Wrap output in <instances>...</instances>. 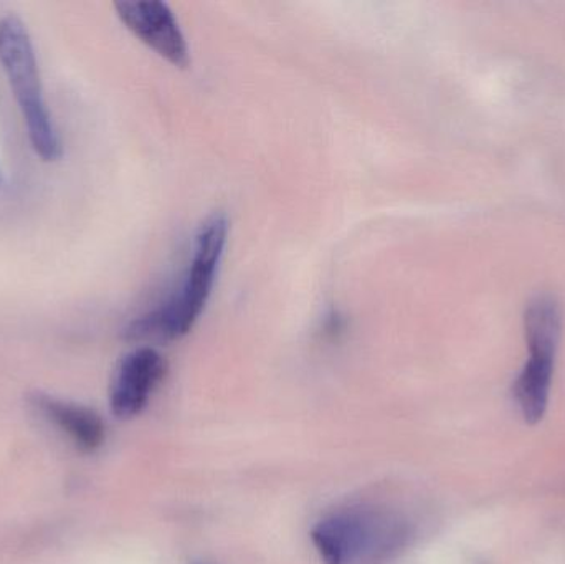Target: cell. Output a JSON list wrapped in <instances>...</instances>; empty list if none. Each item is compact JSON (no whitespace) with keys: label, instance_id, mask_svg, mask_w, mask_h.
<instances>
[{"label":"cell","instance_id":"obj_6","mask_svg":"<svg viewBox=\"0 0 565 564\" xmlns=\"http://www.w3.org/2000/svg\"><path fill=\"white\" fill-rule=\"evenodd\" d=\"M372 530L361 515H338L312 530V542L324 564H348L372 543Z\"/></svg>","mask_w":565,"mask_h":564},{"label":"cell","instance_id":"obj_2","mask_svg":"<svg viewBox=\"0 0 565 564\" xmlns=\"http://www.w3.org/2000/svg\"><path fill=\"white\" fill-rule=\"evenodd\" d=\"M0 63L22 113L33 151L42 161H58L62 141L43 98L32 39L19 17L7 15L0 20Z\"/></svg>","mask_w":565,"mask_h":564},{"label":"cell","instance_id":"obj_3","mask_svg":"<svg viewBox=\"0 0 565 564\" xmlns=\"http://www.w3.org/2000/svg\"><path fill=\"white\" fill-rule=\"evenodd\" d=\"M530 360L514 381V400L526 423L543 419L550 404L556 354L563 334V308L553 295H537L524 311Z\"/></svg>","mask_w":565,"mask_h":564},{"label":"cell","instance_id":"obj_5","mask_svg":"<svg viewBox=\"0 0 565 564\" xmlns=\"http://www.w3.org/2000/svg\"><path fill=\"white\" fill-rule=\"evenodd\" d=\"M166 371L168 363L152 348H138L126 354L113 377V413L121 419L141 413L154 387L164 380Z\"/></svg>","mask_w":565,"mask_h":564},{"label":"cell","instance_id":"obj_7","mask_svg":"<svg viewBox=\"0 0 565 564\" xmlns=\"http://www.w3.org/2000/svg\"><path fill=\"white\" fill-rule=\"evenodd\" d=\"M40 407L82 449L93 450L102 446L105 427H103L99 417L92 411L55 400H42L40 401Z\"/></svg>","mask_w":565,"mask_h":564},{"label":"cell","instance_id":"obj_8","mask_svg":"<svg viewBox=\"0 0 565 564\" xmlns=\"http://www.w3.org/2000/svg\"><path fill=\"white\" fill-rule=\"evenodd\" d=\"M2 181H3V179H2V171H0V185H2Z\"/></svg>","mask_w":565,"mask_h":564},{"label":"cell","instance_id":"obj_4","mask_svg":"<svg viewBox=\"0 0 565 564\" xmlns=\"http://www.w3.org/2000/svg\"><path fill=\"white\" fill-rule=\"evenodd\" d=\"M116 13L129 32L178 68L191 65V52L181 25L168 3L118 2Z\"/></svg>","mask_w":565,"mask_h":564},{"label":"cell","instance_id":"obj_1","mask_svg":"<svg viewBox=\"0 0 565 564\" xmlns=\"http://www.w3.org/2000/svg\"><path fill=\"white\" fill-rule=\"evenodd\" d=\"M228 228L227 215L222 212H215L202 222L179 287L154 310L132 321L126 328V340L168 343L185 337L194 328L217 281Z\"/></svg>","mask_w":565,"mask_h":564}]
</instances>
